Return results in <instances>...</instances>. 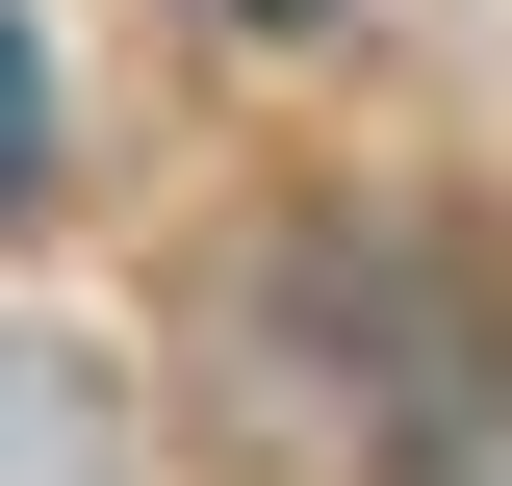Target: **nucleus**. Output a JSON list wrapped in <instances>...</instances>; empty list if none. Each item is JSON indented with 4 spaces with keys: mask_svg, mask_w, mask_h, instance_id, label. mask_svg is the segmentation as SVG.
<instances>
[{
    "mask_svg": "<svg viewBox=\"0 0 512 486\" xmlns=\"http://www.w3.org/2000/svg\"><path fill=\"white\" fill-rule=\"evenodd\" d=\"M26 154H52V77H26V26H0V205H26Z\"/></svg>",
    "mask_w": 512,
    "mask_h": 486,
    "instance_id": "1",
    "label": "nucleus"
}]
</instances>
